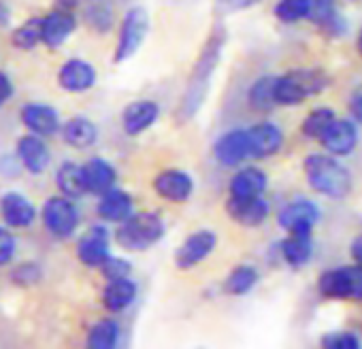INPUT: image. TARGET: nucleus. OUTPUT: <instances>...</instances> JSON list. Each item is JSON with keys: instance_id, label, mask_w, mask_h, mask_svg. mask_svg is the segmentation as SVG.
I'll use <instances>...</instances> for the list:
<instances>
[{"instance_id": "2f4dec72", "label": "nucleus", "mask_w": 362, "mask_h": 349, "mask_svg": "<svg viewBox=\"0 0 362 349\" xmlns=\"http://www.w3.org/2000/svg\"><path fill=\"white\" fill-rule=\"evenodd\" d=\"M334 119H337L334 109H330V107H317V109H313V111L303 119L300 132H303V136H307V138L320 141V138L326 134V130L332 126Z\"/></svg>"}, {"instance_id": "20e7f679", "label": "nucleus", "mask_w": 362, "mask_h": 349, "mask_svg": "<svg viewBox=\"0 0 362 349\" xmlns=\"http://www.w3.org/2000/svg\"><path fill=\"white\" fill-rule=\"evenodd\" d=\"M166 232L164 220L153 211L132 213L126 222L115 230V241L122 249L128 252H145L162 241Z\"/></svg>"}, {"instance_id": "e433bc0d", "label": "nucleus", "mask_w": 362, "mask_h": 349, "mask_svg": "<svg viewBox=\"0 0 362 349\" xmlns=\"http://www.w3.org/2000/svg\"><path fill=\"white\" fill-rule=\"evenodd\" d=\"M100 273H103V277H105L107 281H111V279L130 277V273H132V266H130V262H128V260H124V258L109 256V258L105 260V264L100 266Z\"/></svg>"}, {"instance_id": "9d476101", "label": "nucleus", "mask_w": 362, "mask_h": 349, "mask_svg": "<svg viewBox=\"0 0 362 349\" xmlns=\"http://www.w3.org/2000/svg\"><path fill=\"white\" fill-rule=\"evenodd\" d=\"M320 207L313 201L298 199L279 211L277 224L286 232H313V226L320 222Z\"/></svg>"}, {"instance_id": "2eb2a0df", "label": "nucleus", "mask_w": 362, "mask_h": 349, "mask_svg": "<svg viewBox=\"0 0 362 349\" xmlns=\"http://www.w3.org/2000/svg\"><path fill=\"white\" fill-rule=\"evenodd\" d=\"M247 136H250L252 158H256V160L271 158V155L279 153V149L284 147V132L273 122L254 124L252 128H247Z\"/></svg>"}, {"instance_id": "7c9ffc66", "label": "nucleus", "mask_w": 362, "mask_h": 349, "mask_svg": "<svg viewBox=\"0 0 362 349\" xmlns=\"http://www.w3.org/2000/svg\"><path fill=\"white\" fill-rule=\"evenodd\" d=\"M119 341V324L111 317H103L98 319L90 332H88V347L90 349H113Z\"/></svg>"}, {"instance_id": "7ed1b4c3", "label": "nucleus", "mask_w": 362, "mask_h": 349, "mask_svg": "<svg viewBox=\"0 0 362 349\" xmlns=\"http://www.w3.org/2000/svg\"><path fill=\"white\" fill-rule=\"evenodd\" d=\"M328 85V75L320 69H294L275 79L277 107H294L320 94Z\"/></svg>"}, {"instance_id": "c03bdc74", "label": "nucleus", "mask_w": 362, "mask_h": 349, "mask_svg": "<svg viewBox=\"0 0 362 349\" xmlns=\"http://www.w3.org/2000/svg\"><path fill=\"white\" fill-rule=\"evenodd\" d=\"M349 113H351V117H354L358 124H362V92H360V90L354 92L351 98H349Z\"/></svg>"}, {"instance_id": "4be33fe9", "label": "nucleus", "mask_w": 362, "mask_h": 349, "mask_svg": "<svg viewBox=\"0 0 362 349\" xmlns=\"http://www.w3.org/2000/svg\"><path fill=\"white\" fill-rule=\"evenodd\" d=\"M132 213H134V203L126 190L111 188L98 201V215H100V220H105L109 224H122Z\"/></svg>"}, {"instance_id": "c9c22d12", "label": "nucleus", "mask_w": 362, "mask_h": 349, "mask_svg": "<svg viewBox=\"0 0 362 349\" xmlns=\"http://www.w3.org/2000/svg\"><path fill=\"white\" fill-rule=\"evenodd\" d=\"M320 345L328 349H360L362 341L354 332H328L320 338Z\"/></svg>"}, {"instance_id": "6ab92c4d", "label": "nucleus", "mask_w": 362, "mask_h": 349, "mask_svg": "<svg viewBox=\"0 0 362 349\" xmlns=\"http://www.w3.org/2000/svg\"><path fill=\"white\" fill-rule=\"evenodd\" d=\"M20 117H22V124L39 136H52L62 128L56 109L49 105H43V102L24 105Z\"/></svg>"}, {"instance_id": "a878e982", "label": "nucleus", "mask_w": 362, "mask_h": 349, "mask_svg": "<svg viewBox=\"0 0 362 349\" xmlns=\"http://www.w3.org/2000/svg\"><path fill=\"white\" fill-rule=\"evenodd\" d=\"M136 298V283L130 277L111 279L103 290V307L109 313H119L128 309Z\"/></svg>"}, {"instance_id": "aec40b11", "label": "nucleus", "mask_w": 362, "mask_h": 349, "mask_svg": "<svg viewBox=\"0 0 362 349\" xmlns=\"http://www.w3.org/2000/svg\"><path fill=\"white\" fill-rule=\"evenodd\" d=\"M267 186H269V177L262 168L243 166L233 174L228 192L235 199H252V196H262L267 192Z\"/></svg>"}, {"instance_id": "f704fd0d", "label": "nucleus", "mask_w": 362, "mask_h": 349, "mask_svg": "<svg viewBox=\"0 0 362 349\" xmlns=\"http://www.w3.org/2000/svg\"><path fill=\"white\" fill-rule=\"evenodd\" d=\"M337 16V0H309V22L317 28L326 26Z\"/></svg>"}, {"instance_id": "bb28decb", "label": "nucleus", "mask_w": 362, "mask_h": 349, "mask_svg": "<svg viewBox=\"0 0 362 349\" xmlns=\"http://www.w3.org/2000/svg\"><path fill=\"white\" fill-rule=\"evenodd\" d=\"M62 138L75 149H88L98 138V128L88 117H71L62 124Z\"/></svg>"}, {"instance_id": "473e14b6", "label": "nucleus", "mask_w": 362, "mask_h": 349, "mask_svg": "<svg viewBox=\"0 0 362 349\" xmlns=\"http://www.w3.org/2000/svg\"><path fill=\"white\" fill-rule=\"evenodd\" d=\"M39 43H43V26L39 18H33L28 22H24L20 28H16L13 32V45L22 52H30L35 49Z\"/></svg>"}, {"instance_id": "4468645a", "label": "nucleus", "mask_w": 362, "mask_h": 349, "mask_svg": "<svg viewBox=\"0 0 362 349\" xmlns=\"http://www.w3.org/2000/svg\"><path fill=\"white\" fill-rule=\"evenodd\" d=\"M111 256L109 252V232L105 226H92L88 232L81 235L77 243V258L90 266V268H100L105 260Z\"/></svg>"}, {"instance_id": "b1692460", "label": "nucleus", "mask_w": 362, "mask_h": 349, "mask_svg": "<svg viewBox=\"0 0 362 349\" xmlns=\"http://www.w3.org/2000/svg\"><path fill=\"white\" fill-rule=\"evenodd\" d=\"M83 172H86V184H88V192L90 194L103 196L105 192H109L111 188H115L117 170L105 158H92V160H88L83 164Z\"/></svg>"}, {"instance_id": "dca6fc26", "label": "nucleus", "mask_w": 362, "mask_h": 349, "mask_svg": "<svg viewBox=\"0 0 362 349\" xmlns=\"http://www.w3.org/2000/svg\"><path fill=\"white\" fill-rule=\"evenodd\" d=\"M160 117V105L153 100H134L122 113V126L128 136H139L149 130Z\"/></svg>"}, {"instance_id": "de8ad7c7", "label": "nucleus", "mask_w": 362, "mask_h": 349, "mask_svg": "<svg viewBox=\"0 0 362 349\" xmlns=\"http://www.w3.org/2000/svg\"><path fill=\"white\" fill-rule=\"evenodd\" d=\"M358 52H360V56H362V30H360V35H358Z\"/></svg>"}, {"instance_id": "cd10ccee", "label": "nucleus", "mask_w": 362, "mask_h": 349, "mask_svg": "<svg viewBox=\"0 0 362 349\" xmlns=\"http://www.w3.org/2000/svg\"><path fill=\"white\" fill-rule=\"evenodd\" d=\"M56 186L64 196H69L73 201L86 196L88 194V184H86L83 166H79L75 162H64L56 172Z\"/></svg>"}, {"instance_id": "9b49d317", "label": "nucleus", "mask_w": 362, "mask_h": 349, "mask_svg": "<svg viewBox=\"0 0 362 349\" xmlns=\"http://www.w3.org/2000/svg\"><path fill=\"white\" fill-rule=\"evenodd\" d=\"M226 213L235 224L245 226V228H256V226H262L267 222L271 209L262 196H252V199L230 196L226 201Z\"/></svg>"}, {"instance_id": "ea45409f", "label": "nucleus", "mask_w": 362, "mask_h": 349, "mask_svg": "<svg viewBox=\"0 0 362 349\" xmlns=\"http://www.w3.org/2000/svg\"><path fill=\"white\" fill-rule=\"evenodd\" d=\"M16 256V237L0 226V266H5L13 260Z\"/></svg>"}, {"instance_id": "c756f323", "label": "nucleus", "mask_w": 362, "mask_h": 349, "mask_svg": "<svg viewBox=\"0 0 362 349\" xmlns=\"http://www.w3.org/2000/svg\"><path fill=\"white\" fill-rule=\"evenodd\" d=\"M258 279H260V275H258V271L254 266L239 264L228 273V277L224 281V292L230 294V296H245L256 288Z\"/></svg>"}, {"instance_id": "a211bd4d", "label": "nucleus", "mask_w": 362, "mask_h": 349, "mask_svg": "<svg viewBox=\"0 0 362 349\" xmlns=\"http://www.w3.org/2000/svg\"><path fill=\"white\" fill-rule=\"evenodd\" d=\"M0 218L9 228H28L37 220V209L20 192H7L0 199Z\"/></svg>"}, {"instance_id": "f03ea898", "label": "nucleus", "mask_w": 362, "mask_h": 349, "mask_svg": "<svg viewBox=\"0 0 362 349\" xmlns=\"http://www.w3.org/2000/svg\"><path fill=\"white\" fill-rule=\"evenodd\" d=\"M303 172L311 190L326 199L341 201L351 192V172L332 153H309L303 160Z\"/></svg>"}, {"instance_id": "72a5a7b5", "label": "nucleus", "mask_w": 362, "mask_h": 349, "mask_svg": "<svg viewBox=\"0 0 362 349\" xmlns=\"http://www.w3.org/2000/svg\"><path fill=\"white\" fill-rule=\"evenodd\" d=\"M273 13L284 24L309 20V0H277Z\"/></svg>"}, {"instance_id": "f3484780", "label": "nucleus", "mask_w": 362, "mask_h": 349, "mask_svg": "<svg viewBox=\"0 0 362 349\" xmlns=\"http://www.w3.org/2000/svg\"><path fill=\"white\" fill-rule=\"evenodd\" d=\"M18 158L22 162V166L33 172V174H41L47 170L49 160H52V151L47 147V143L43 141V136L30 132L26 136H22L18 141Z\"/></svg>"}, {"instance_id": "f8f14e48", "label": "nucleus", "mask_w": 362, "mask_h": 349, "mask_svg": "<svg viewBox=\"0 0 362 349\" xmlns=\"http://www.w3.org/2000/svg\"><path fill=\"white\" fill-rule=\"evenodd\" d=\"M358 122L356 119H334L332 126L326 130V134L320 138L326 153H332L337 158H345L354 153L358 145Z\"/></svg>"}, {"instance_id": "a18cd8bd", "label": "nucleus", "mask_w": 362, "mask_h": 349, "mask_svg": "<svg viewBox=\"0 0 362 349\" xmlns=\"http://www.w3.org/2000/svg\"><path fill=\"white\" fill-rule=\"evenodd\" d=\"M349 256H351V260H354L356 264L362 266V235H358V237L351 241V245H349Z\"/></svg>"}, {"instance_id": "49530a36", "label": "nucleus", "mask_w": 362, "mask_h": 349, "mask_svg": "<svg viewBox=\"0 0 362 349\" xmlns=\"http://www.w3.org/2000/svg\"><path fill=\"white\" fill-rule=\"evenodd\" d=\"M77 3V0H60V9H73V5Z\"/></svg>"}, {"instance_id": "423d86ee", "label": "nucleus", "mask_w": 362, "mask_h": 349, "mask_svg": "<svg viewBox=\"0 0 362 349\" xmlns=\"http://www.w3.org/2000/svg\"><path fill=\"white\" fill-rule=\"evenodd\" d=\"M41 220L43 226L47 228V232L56 239H69L75 235L77 226H79V211L73 203V199L69 196H54L43 205L41 211Z\"/></svg>"}, {"instance_id": "0eeeda50", "label": "nucleus", "mask_w": 362, "mask_h": 349, "mask_svg": "<svg viewBox=\"0 0 362 349\" xmlns=\"http://www.w3.org/2000/svg\"><path fill=\"white\" fill-rule=\"evenodd\" d=\"M153 190L160 199L181 205L192 199L194 179L190 172L181 168H166V170H160L153 177Z\"/></svg>"}, {"instance_id": "c85d7f7f", "label": "nucleus", "mask_w": 362, "mask_h": 349, "mask_svg": "<svg viewBox=\"0 0 362 349\" xmlns=\"http://www.w3.org/2000/svg\"><path fill=\"white\" fill-rule=\"evenodd\" d=\"M275 75H262L252 83L247 90V105L254 111H273L277 107L275 102Z\"/></svg>"}, {"instance_id": "f257e3e1", "label": "nucleus", "mask_w": 362, "mask_h": 349, "mask_svg": "<svg viewBox=\"0 0 362 349\" xmlns=\"http://www.w3.org/2000/svg\"><path fill=\"white\" fill-rule=\"evenodd\" d=\"M226 45V28L222 24H216L214 30L209 32V37L205 39V45L197 58V64L190 73L186 92L181 96V102L177 107V122L186 124L190 122L203 107L207 94H209V85H211V77L220 64L222 52Z\"/></svg>"}, {"instance_id": "412c9836", "label": "nucleus", "mask_w": 362, "mask_h": 349, "mask_svg": "<svg viewBox=\"0 0 362 349\" xmlns=\"http://www.w3.org/2000/svg\"><path fill=\"white\" fill-rule=\"evenodd\" d=\"M43 26V43L47 47H60L77 28V18L71 13V9H58L49 16L41 18Z\"/></svg>"}, {"instance_id": "5701e85b", "label": "nucleus", "mask_w": 362, "mask_h": 349, "mask_svg": "<svg viewBox=\"0 0 362 349\" xmlns=\"http://www.w3.org/2000/svg\"><path fill=\"white\" fill-rule=\"evenodd\" d=\"M317 292L328 300H351V266L324 271L317 279Z\"/></svg>"}, {"instance_id": "79ce46f5", "label": "nucleus", "mask_w": 362, "mask_h": 349, "mask_svg": "<svg viewBox=\"0 0 362 349\" xmlns=\"http://www.w3.org/2000/svg\"><path fill=\"white\" fill-rule=\"evenodd\" d=\"M13 96V81L9 79L7 73L0 71V107L7 105Z\"/></svg>"}, {"instance_id": "393cba45", "label": "nucleus", "mask_w": 362, "mask_h": 349, "mask_svg": "<svg viewBox=\"0 0 362 349\" xmlns=\"http://www.w3.org/2000/svg\"><path fill=\"white\" fill-rule=\"evenodd\" d=\"M281 258L292 268H303L313 256V237L311 232H288L279 243Z\"/></svg>"}, {"instance_id": "4c0bfd02", "label": "nucleus", "mask_w": 362, "mask_h": 349, "mask_svg": "<svg viewBox=\"0 0 362 349\" xmlns=\"http://www.w3.org/2000/svg\"><path fill=\"white\" fill-rule=\"evenodd\" d=\"M86 20L92 28H96L98 32H107L113 24V13L109 11V7L105 5H94L88 9L86 13Z\"/></svg>"}, {"instance_id": "58836bf2", "label": "nucleus", "mask_w": 362, "mask_h": 349, "mask_svg": "<svg viewBox=\"0 0 362 349\" xmlns=\"http://www.w3.org/2000/svg\"><path fill=\"white\" fill-rule=\"evenodd\" d=\"M262 0H216V13L218 16H233L245 9H252Z\"/></svg>"}, {"instance_id": "1a4fd4ad", "label": "nucleus", "mask_w": 362, "mask_h": 349, "mask_svg": "<svg viewBox=\"0 0 362 349\" xmlns=\"http://www.w3.org/2000/svg\"><path fill=\"white\" fill-rule=\"evenodd\" d=\"M214 158L224 168H237V166H241L243 160L252 158L247 130L233 128V130L224 132L222 136H218V141L214 145Z\"/></svg>"}, {"instance_id": "ddd939ff", "label": "nucleus", "mask_w": 362, "mask_h": 349, "mask_svg": "<svg viewBox=\"0 0 362 349\" xmlns=\"http://www.w3.org/2000/svg\"><path fill=\"white\" fill-rule=\"evenodd\" d=\"M58 85L71 94L88 92L96 85V69L86 60L71 58L58 71Z\"/></svg>"}, {"instance_id": "6e6552de", "label": "nucleus", "mask_w": 362, "mask_h": 349, "mask_svg": "<svg viewBox=\"0 0 362 349\" xmlns=\"http://www.w3.org/2000/svg\"><path fill=\"white\" fill-rule=\"evenodd\" d=\"M218 245V237L214 230H197L192 232L184 243L179 245V249L175 252V264L179 271H190L194 266H199L205 258H209L214 254Z\"/></svg>"}, {"instance_id": "a19ab883", "label": "nucleus", "mask_w": 362, "mask_h": 349, "mask_svg": "<svg viewBox=\"0 0 362 349\" xmlns=\"http://www.w3.org/2000/svg\"><path fill=\"white\" fill-rule=\"evenodd\" d=\"M16 281L18 283H22V285H28V283H33V281H37L39 279V268L35 266V264H24V266H20L18 271H16Z\"/></svg>"}, {"instance_id": "39448f33", "label": "nucleus", "mask_w": 362, "mask_h": 349, "mask_svg": "<svg viewBox=\"0 0 362 349\" xmlns=\"http://www.w3.org/2000/svg\"><path fill=\"white\" fill-rule=\"evenodd\" d=\"M149 32V13L145 7H130L122 20L119 26V37H117V45H115V54H113V62H126L128 58H132L143 41L147 39Z\"/></svg>"}, {"instance_id": "37998d69", "label": "nucleus", "mask_w": 362, "mask_h": 349, "mask_svg": "<svg viewBox=\"0 0 362 349\" xmlns=\"http://www.w3.org/2000/svg\"><path fill=\"white\" fill-rule=\"evenodd\" d=\"M351 300H362V266H351Z\"/></svg>"}]
</instances>
